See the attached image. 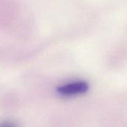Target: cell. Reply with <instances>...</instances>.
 Wrapping results in <instances>:
<instances>
[{"label":"cell","instance_id":"cell-2","mask_svg":"<svg viewBox=\"0 0 127 127\" xmlns=\"http://www.w3.org/2000/svg\"><path fill=\"white\" fill-rule=\"evenodd\" d=\"M0 127H17L16 125L14 123L12 122H9V121H6V122H3L1 124H0Z\"/></svg>","mask_w":127,"mask_h":127},{"label":"cell","instance_id":"cell-1","mask_svg":"<svg viewBox=\"0 0 127 127\" xmlns=\"http://www.w3.org/2000/svg\"><path fill=\"white\" fill-rule=\"evenodd\" d=\"M89 89V85L85 81H75L58 86L57 92L63 96H74L83 94Z\"/></svg>","mask_w":127,"mask_h":127}]
</instances>
